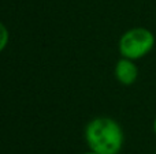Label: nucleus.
<instances>
[{"label":"nucleus","mask_w":156,"mask_h":154,"mask_svg":"<svg viewBox=\"0 0 156 154\" xmlns=\"http://www.w3.org/2000/svg\"><path fill=\"white\" fill-rule=\"evenodd\" d=\"M156 45V37L149 29L143 26L132 27L121 35L118 41V51L121 57L140 60L148 56Z\"/></svg>","instance_id":"nucleus-2"},{"label":"nucleus","mask_w":156,"mask_h":154,"mask_svg":"<svg viewBox=\"0 0 156 154\" xmlns=\"http://www.w3.org/2000/svg\"><path fill=\"white\" fill-rule=\"evenodd\" d=\"M8 41H10V32H8L7 26L0 21V53L7 48Z\"/></svg>","instance_id":"nucleus-4"},{"label":"nucleus","mask_w":156,"mask_h":154,"mask_svg":"<svg viewBox=\"0 0 156 154\" xmlns=\"http://www.w3.org/2000/svg\"><path fill=\"white\" fill-rule=\"evenodd\" d=\"M83 136L89 149L99 154H119L125 143L122 126L107 116H99L88 122Z\"/></svg>","instance_id":"nucleus-1"},{"label":"nucleus","mask_w":156,"mask_h":154,"mask_svg":"<svg viewBox=\"0 0 156 154\" xmlns=\"http://www.w3.org/2000/svg\"><path fill=\"white\" fill-rule=\"evenodd\" d=\"M138 74H140V71H138V67L136 64V60L121 57L115 63L114 76H115L116 82H119L123 86H132L133 83H136Z\"/></svg>","instance_id":"nucleus-3"},{"label":"nucleus","mask_w":156,"mask_h":154,"mask_svg":"<svg viewBox=\"0 0 156 154\" xmlns=\"http://www.w3.org/2000/svg\"><path fill=\"white\" fill-rule=\"evenodd\" d=\"M155 154H156V152H155Z\"/></svg>","instance_id":"nucleus-7"},{"label":"nucleus","mask_w":156,"mask_h":154,"mask_svg":"<svg viewBox=\"0 0 156 154\" xmlns=\"http://www.w3.org/2000/svg\"><path fill=\"white\" fill-rule=\"evenodd\" d=\"M82 154H99V153H96V152H92V150H89V152H86V153H82Z\"/></svg>","instance_id":"nucleus-6"},{"label":"nucleus","mask_w":156,"mask_h":154,"mask_svg":"<svg viewBox=\"0 0 156 154\" xmlns=\"http://www.w3.org/2000/svg\"><path fill=\"white\" fill-rule=\"evenodd\" d=\"M152 128H154V134L156 135V117L154 119V123H152Z\"/></svg>","instance_id":"nucleus-5"}]
</instances>
